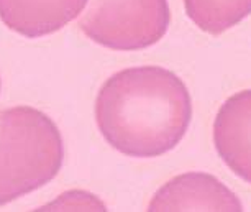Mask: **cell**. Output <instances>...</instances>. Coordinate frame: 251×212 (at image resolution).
Masks as SVG:
<instances>
[{
  "mask_svg": "<svg viewBox=\"0 0 251 212\" xmlns=\"http://www.w3.org/2000/svg\"><path fill=\"white\" fill-rule=\"evenodd\" d=\"M150 209L241 211V204L215 178L205 174H186L164 186L150 204Z\"/></svg>",
  "mask_w": 251,
  "mask_h": 212,
  "instance_id": "6",
  "label": "cell"
},
{
  "mask_svg": "<svg viewBox=\"0 0 251 212\" xmlns=\"http://www.w3.org/2000/svg\"><path fill=\"white\" fill-rule=\"evenodd\" d=\"M192 102L186 84L159 66L123 69L108 78L96 101V122L112 148L126 157L156 158L187 133Z\"/></svg>",
  "mask_w": 251,
  "mask_h": 212,
  "instance_id": "1",
  "label": "cell"
},
{
  "mask_svg": "<svg viewBox=\"0 0 251 212\" xmlns=\"http://www.w3.org/2000/svg\"><path fill=\"white\" fill-rule=\"evenodd\" d=\"M64 158L54 122L33 107L0 110V206L54 180Z\"/></svg>",
  "mask_w": 251,
  "mask_h": 212,
  "instance_id": "2",
  "label": "cell"
},
{
  "mask_svg": "<svg viewBox=\"0 0 251 212\" xmlns=\"http://www.w3.org/2000/svg\"><path fill=\"white\" fill-rule=\"evenodd\" d=\"M87 0H0V20L26 38L61 30L84 12Z\"/></svg>",
  "mask_w": 251,
  "mask_h": 212,
  "instance_id": "5",
  "label": "cell"
},
{
  "mask_svg": "<svg viewBox=\"0 0 251 212\" xmlns=\"http://www.w3.org/2000/svg\"><path fill=\"white\" fill-rule=\"evenodd\" d=\"M214 143L230 171L251 185V89L222 104L214 122Z\"/></svg>",
  "mask_w": 251,
  "mask_h": 212,
  "instance_id": "4",
  "label": "cell"
},
{
  "mask_svg": "<svg viewBox=\"0 0 251 212\" xmlns=\"http://www.w3.org/2000/svg\"><path fill=\"white\" fill-rule=\"evenodd\" d=\"M169 23L168 0H87L79 28L105 48L138 51L158 43Z\"/></svg>",
  "mask_w": 251,
  "mask_h": 212,
  "instance_id": "3",
  "label": "cell"
},
{
  "mask_svg": "<svg viewBox=\"0 0 251 212\" xmlns=\"http://www.w3.org/2000/svg\"><path fill=\"white\" fill-rule=\"evenodd\" d=\"M189 18L208 35H222L251 15V0H184Z\"/></svg>",
  "mask_w": 251,
  "mask_h": 212,
  "instance_id": "7",
  "label": "cell"
}]
</instances>
